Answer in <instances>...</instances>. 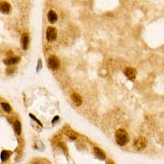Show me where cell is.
I'll list each match as a JSON object with an SVG mask.
<instances>
[{"instance_id": "cell-1", "label": "cell", "mask_w": 164, "mask_h": 164, "mask_svg": "<svg viewBox=\"0 0 164 164\" xmlns=\"http://www.w3.org/2000/svg\"><path fill=\"white\" fill-rule=\"evenodd\" d=\"M116 141L120 146H124L129 142V135L123 129H119L115 135Z\"/></svg>"}, {"instance_id": "cell-2", "label": "cell", "mask_w": 164, "mask_h": 164, "mask_svg": "<svg viewBox=\"0 0 164 164\" xmlns=\"http://www.w3.org/2000/svg\"><path fill=\"white\" fill-rule=\"evenodd\" d=\"M134 146L137 150H143L147 146V140L144 136H138L134 139Z\"/></svg>"}, {"instance_id": "cell-3", "label": "cell", "mask_w": 164, "mask_h": 164, "mask_svg": "<svg viewBox=\"0 0 164 164\" xmlns=\"http://www.w3.org/2000/svg\"><path fill=\"white\" fill-rule=\"evenodd\" d=\"M59 65H60V61L56 56L52 55L51 57L48 58V66L50 69L57 70L59 67Z\"/></svg>"}, {"instance_id": "cell-4", "label": "cell", "mask_w": 164, "mask_h": 164, "mask_svg": "<svg viewBox=\"0 0 164 164\" xmlns=\"http://www.w3.org/2000/svg\"><path fill=\"white\" fill-rule=\"evenodd\" d=\"M57 35H58V32L57 30L54 27H48L46 31V39L48 41H54L57 39Z\"/></svg>"}, {"instance_id": "cell-5", "label": "cell", "mask_w": 164, "mask_h": 164, "mask_svg": "<svg viewBox=\"0 0 164 164\" xmlns=\"http://www.w3.org/2000/svg\"><path fill=\"white\" fill-rule=\"evenodd\" d=\"M136 70L134 67H126L124 70V75L129 80H134L136 77Z\"/></svg>"}, {"instance_id": "cell-6", "label": "cell", "mask_w": 164, "mask_h": 164, "mask_svg": "<svg viewBox=\"0 0 164 164\" xmlns=\"http://www.w3.org/2000/svg\"><path fill=\"white\" fill-rule=\"evenodd\" d=\"M21 44V48L24 50H26L28 48V46H29V35H28L27 33H25V34L22 35Z\"/></svg>"}, {"instance_id": "cell-7", "label": "cell", "mask_w": 164, "mask_h": 164, "mask_svg": "<svg viewBox=\"0 0 164 164\" xmlns=\"http://www.w3.org/2000/svg\"><path fill=\"white\" fill-rule=\"evenodd\" d=\"M71 98H72V102L76 105V106H80V105L82 104V98H81V96H80L79 94H77V93L72 94Z\"/></svg>"}, {"instance_id": "cell-8", "label": "cell", "mask_w": 164, "mask_h": 164, "mask_svg": "<svg viewBox=\"0 0 164 164\" xmlns=\"http://www.w3.org/2000/svg\"><path fill=\"white\" fill-rule=\"evenodd\" d=\"M0 7H1V12L3 13H4V14L9 13L11 12V10H12V7H11V5L7 2H2Z\"/></svg>"}, {"instance_id": "cell-9", "label": "cell", "mask_w": 164, "mask_h": 164, "mask_svg": "<svg viewBox=\"0 0 164 164\" xmlns=\"http://www.w3.org/2000/svg\"><path fill=\"white\" fill-rule=\"evenodd\" d=\"M94 152L95 156L98 157V158L101 159V160H105V158H106V154H105L104 151L102 150V149H99L98 147H95V148L94 149Z\"/></svg>"}, {"instance_id": "cell-10", "label": "cell", "mask_w": 164, "mask_h": 164, "mask_svg": "<svg viewBox=\"0 0 164 164\" xmlns=\"http://www.w3.org/2000/svg\"><path fill=\"white\" fill-rule=\"evenodd\" d=\"M19 57H13V58H7L3 60V62L7 64V65H12V64H15L20 62Z\"/></svg>"}, {"instance_id": "cell-11", "label": "cell", "mask_w": 164, "mask_h": 164, "mask_svg": "<svg viewBox=\"0 0 164 164\" xmlns=\"http://www.w3.org/2000/svg\"><path fill=\"white\" fill-rule=\"evenodd\" d=\"M48 20L50 23H54L58 20V15L54 11H49L48 13Z\"/></svg>"}, {"instance_id": "cell-12", "label": "cell", "mask_w": 164, "mask_h": 164, "mask_svg": "<svg viewBox=\"0 0 164 164\" xmlns=\"http://www.w3.org/2000/svg\"><path fill=\"white\" fill-rule=\"evenodd\" d=\"M13 128H14V131L16 132V134L20 135H21V125L19 121H16V122H14Z\"/></svg>"}, {"instance_id": "cell-13", "label": "cell", "mask_w": 164, "mask_h": 164, "mask_svg": "<svg viewBox=\"0 0 164 164\" xmlns=\"http://www.w3.org/2000/svg\"><path fill=\"white\" fill-rule=\"evenodd\" d=\"M9 157H10V153L8 151L4 150L2 152V153H1V159H2V161H6V160H7L9 158Z\"/></svg>"}, {"instance_id": "cell-14", "label": "cell", "mask_w": 164, "mask_h": 164, "mask_svg": "<svg viewBox=\"0 0 164 164\" xmlns=\"http://www.w3.org/2000/svg\"><path fill=\"white\" fill-rule=\"evenodd\" d=\"M1 106H2V108H3V110L7 112H10L12 111V108H11V106L9 104H5V103H2L1 104Z\"/></svg>"}, {"instance_id": "cell-15", "label": "cell", "mask_w": 164, "mask_h": 164, "mask_svg": "<svg viewBox=\"0 0 164 164\" xmlns=\"http://www.w3.org/2000/svg\"><path fill=\"white\" fill-rule=\"evenodd\" d=\"M30 118H32L33 120H35V122H37V123H38V124H39V125H40V126H42V124H41V122H39V120H38V119H36V118H35V117L33 116L32 114H30Z\"/></svg>"}, {"instance_id": "cell-16", "label": "cell", "mask_w": 164, "mask_h": 164, "mask_svg": "<svg viewBox=\"0 0 164 164\" xmlns=\"http://www.w3.org/2000/svg\"><path fill=\"white\" fill-rule=\"evenodd\" d=\"M58 119V117H56V118H54L53 121H52V122H53V123H55V121H57Z\"/></svg>"}]
</instances>
